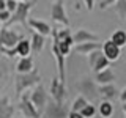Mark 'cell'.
Segmentation results:
<instances>
[{
    "label": "cell",
    "instance_id": "1",
    "mask_svg": "<svg viewBox=\"0 0 126 118\" xmlns=\"http://www.w3.org/2000/svg\"><path fill=\"white\" fill-rule=\"evenodd\" d=\"M33 5H35V2H29V0H27V2H17V8H16V11L11 14V17L8 19L5 27L10 29V27L14 25V24L27 25V21H29V11L32 10Z\"/></svg>",
    "mask_w": 126,
    "mask_h": 118
},
{
    "label": "cell",
    "instance_id": "2",
    "mask_svg": "<svg viewBox=\"0 0 126 118\" xmlns=\"http://www.w3.org/2000/svg\"><path fill=\"white\" fill-rule=\"evenodd\" d=\"M39 80H41V77H39V73H38L36 68L33 71H30V73H27V74H19L16 77V93L21 96L25 90L33 88L35 85H38Z\"/></svg>",
    "mask_w": 126,
    "mask_h": 118
},
{
    "label": "cell",
    "instance_id": "3",
    "mask_svg": "<svg viewBox=\"0 0 126 118\" xmlns=\"http://www.w3.org/2000/svg\"><path fill=\"white\" fill-rule=\"evenodd\" d=\"M54 38V44H52V54L55 57V63H57V71H58V80L65 84V77H66V71H65V55L60 52L58 49V44H57V35H55V30L52 29L50 31Z\"/></svg>",
    "mask_w": 126,
    "mask_h": 118
},
{
    "label": "cell",
    "instance_id": "4",
    "mask_svg": "<svg viewBox=\"0 0 126 118\" xmlns=\"http://www.w3.org/2000/svg\"><path fill=\"white\" fill-rule=\"evenodd\" d=\"M30 101L33 102V105L36 107V110L43 115L46 105H47V94H46V88L43 85H36L33 90L30 91Z\"/></svg>",
    "mask_w": 126,
    "mask_h": 118
},
{
    "label": "cell",
    "instance_id": "5",
    "mask_svg": "<svg viewBox=\"0 0 126 118\" xmlns=\"http://www.w3.org/2000/svg\"><path fill=\"white\" fill-rule=\"evenodd\" d=\"M21 39H24L21 33L11 29H6V27H2V30H0V47H8V49L16 47V44Z\"/></svg>",
    "mask_w": 126,
    "mask_h": 118
},
{
    "label": "cell",
    "instance_id": "6",
    "mask_svg": "<svg viewBox=\"0 0 126 118\" xmlns=\"http://www.w3.org/2000/svg\"><path fill=\"white\" fill-rule=\"evenodd\" d=\"M19 110L25 118H41V113L36 110L33 102L30 101V93H22L19 101Z\"/></svg>",
    "mask_w": 126,
    "mask_h": 118
},
{
    "label": "cell",
    "instance_id": "7",
    "mask_svg": "<svg viewBox=\"0 0 126 118\" xmlns=\"http://www.w3.org/2000/svg\"><path fill=\"white\" fill-rule=\"evenodd\" d=\"M88 61H90V66L94 73H99V71L106 69V68H110V61L106 58V55L102 54V50H94L88 55Z\"/></svg>",
    "mask_w": 126,
    "mask_h": 118
},
{
    "label": "cell",
    "instance_id": "8",
    "mask_svg": "<svg viewBox=\"0 0 126 118\" xmlns=\"http://www.w3.org/2000/svg\"><path fill=\"white\" fill-rule=\"evenodd\" d=\"M50 16L55 22L62 24V25L68 27L69 25V21H68V16H66V11H65V6H63V0H57V2L52 5V10H50Z\"/></svg>",
    "mask_w": 126,
    "mask_h": 118
},
{
    "label": "cell",
    "instance_id": "9",
    "mask_svg": "<svg viewBox=\"0 0 126 118\" xmlns=\"http://www.w3.org/2000/svg\"><path fill=\"white\" fill-rule=\"evenodd\" d=\"M50 93H52L54 102L57 104H63V99H65V84L58 80V77H55L50 84Z\"/></svg>",
    "mask_w": 126,
    "mask_h": 118
},
{
    "label": "cell",
    "instance_id": "10",
    "mask_svg": "<svg viewBox=\"0 0 126 118\" xmlns=\"http://www.w3.org/2000/svg\"><path fill=\"white\" fill-rule=\"evenodd\" d=\"M44 112H46L47 118H68V112L65 110V107L62 104H57V102L47 104Z\"/></svg>",
    "mask_w": 126,
    "mask_h": 118
},
{
    "label": "cell",
    "instance_id": "11",
    "mask_svg": "<svg viewBox=\"0 0 126 118\" xmlns=\"http://www.w3.org/2000/svg\"><path fill=\"white\" fill-rule=\"evenodd\" d=\"M82 91V96L84 98H96V93H98V87H96V82L92 80V79H84L79 85Z\"/></svg>",
    "mask_w": 126,
    "mask_h": 118
},
{
    "label": "cell",
    "instance_id": "12",
    "mask_svg": "<svg viewBox=\"0 0 126 118\" xmlns=\"http://www.w3.org/2000/svg\"><path fill=\"white\" fill-rule=\"evenodd\" d=\"M102 54L106 55V58H107L109 61H115L118 60V57H120V47L117 44H113L110 39H107L106 43H102Z\"/></svg>",
    "mask_w": 126,
    "mask_h": 118
},
{
    "label": "cell",
    "instance_id": "13",
    "mask_svg": "<svg viewBox=\"0 0 126 118\" xmlns=\"http://www.w3.org/2000/svg\"><path fill=\"white\" fill-rule=\"evenodd\" d=\"M73 39H74V44H82V43H93V41H98V35L92 33L88 30H77L76 33L73 35Z\"/></svg>",
    "mask_w": 126,
    "mask_h": 118
},
{
    "label": "cell",
    "instance_id": "14",
    "mask_svg": "<svg viewBox=\"0 0 126 118\" xmlns=\"http://www.w3.org/2000/svg\"><path fill=\"white\" fill-rule=\"evenodd\" d=\"M27 24L33 29V31L43 35V36H47V35H50V31H52V29H50L49 24H46V22H43V21H38V19H33V17H29Z\"/></svg>",
    "mask_w": 126,
    "mask_h": 118
},
{
    "label": "cell",
    "instance_id": "15",
    "mask_svg": "<svg viewBox=\"0 0 126 118\" xmlns=\"http://www.w3.org/2000/svg\"><path fill=\"white\" fill-rule=\"evenodd\" d=\"M102 49V44L98 41H93V43H82V44H76V47H74V50H76L77 54L80 55H87L88 57L92 52H94V50H101Z\"/></svg>",
    "mask_w": 126,
    "mask_h": 118
},
{
    "label": "cell",
    "instance_id": "16",
    "mask_svg": "<svg viewBox=\"0 0 126 118\" xmlns=\"http://www.w3.org/2000/svg\"><path fill=\"white\" fill-rule=\"evenodd\" d=\"M35 69V63H33V58L30 57H22L21 60L17 61V65H16V71H17L19 74H27L30 73V71Z\"/></svg>",
    "mask_w": 126,
    "mask_h": 118
},
{
    "label": "cell",
    "instance_id": "17",
    "mask_svg": "<svg viewBox=\"0 0 126 118\" xmlns=\"http://www.w3.org/2000/svg\"><path fill=\"white\" fill-rule=\"evenodd\" d=\"M113 79H115L113 71L110 68H106V69L99 71V73H96V79H94V80H96L98 85H109V84H112Z\"/></svg>",
    "mask_w": 126,
    "mask_h": 118
},
{
    "label": "cell",
    "instance_id": "18",
    "mask_svg": "<svg viewBox=\"0 0 126 118\" xmlns=\"http://www.w3.org/2000/svg\"><path fill=\"white\" fill-rule=\"evenodd\" d=\"M44 44H46V36L36 33V31H32V41H30L32 52L39 54L43 50V47H44Z\"/></svg>",
    "mask_w": 126,
    "mask_h": 118
},
{
    "label": "cell",
    "instance_id": "19",
    "mask_svg": "<svg viewBox=\"0 0 126 118\" xmlns=\"http://www.w3.org/2000/svg\"><path fill=\"white\" fill-rule=\"evenodd\" d=\"M98 93H99V96L104 101H110V99H113V98H117V94H118L117 88L112 84H109V85H99Z\"/></svg>",
    "mask_w": 126,
    "mask_h": 118
},
{
    "label": "cell",
    "instance_id": "20",
    "mask_svg": "<svg viewBox=\"0 0 126 118\" xmlns=\"http://www.w3.org/2000/svg\"><path fill=\"white\" fill-rule=\"evenodd\" d=\"M30 52H32V46H30V41L29 39H21V41L16 44V54L19 55V57H29L30 55Z\"/></svg>",
    "mask_w": 126,
    "mask_h": 118
},
{
    "label": "cell",
    "instance_id": "21",
    "mask_svg": "<svg viewBox=\"0 0 126 118\" xmlns=\"http://www.w3.org/2000/svg\"><path fill=\"white\" fill-rule=\"evenodd\" d=\"M0 118H13V107L10 105L8 98L0 99Z\"/></svg>",
    "mask_w": 126,
    "mask_h": 118
},
{
    "label": "cell",
    "instance_id": "22",
    "mask_svg": "<svg viewBox=\"0 0 126 118\" xmlns=\"http://www.w3.org/2000/svg\"><path fill=\"white\" fill-rule=\"evenodd\" d=\"M113 113V105L110 101H102L99 104V115L102 118H110Z\"/></svg>",
    "mask_w": 126,
    "mask_h": 118
},
{
    "label": "cell",
    "instance_id": "23",
    "mask_svg": "<svg viewBox=\"0 0 126 118\" xmlns=\"http://www.w3.org/2000/svg\"><path fill=\"white\" fill-rule=\"evenodd\" d=\"M110 41H112L113 44H117L118 47H123L126 44V31L125 30H117L115 33L112 35Z\"/></svg>",
    "mask_w": 126,
    "mask_h": 118
},
{
    "label": "cell",
    "instance_id": "24",
    "mask_svg": "<svg viewBox=\"0 0 126 118\" xmlns=\"http://www.w3.org/2000/svg\"><path fill=\"white\" fill-rule=\"evenodd\" d=\"M87 104H88V101H87V98H84V96L80 94V96H77L76 99H74L73 105H71V110H73V112H80V110L84 109Z\"/></svg>",
    "mask_w": 126,
    "mask_h": 118
},
{
    "label": "cell",
    "instance_id": "25",
    "mask_svg": "<svg viewBox=\"0 0 126 118\" xmlns=\"http://www.w3.org/2000/svg\"><path fill=\"white\" fill-rule=\"evenodd\" d=\"M115 3H117L115 10H117L118 16H120L121 19H125V21H126V0H117Z\"/></svg>",
    "mask_w": 126,
    "mask_h": 118
},
{
    "label": "cell",
    "instance_id": "26",
    "mask_svg": "<svg viewBox=\"0 0 126 118\" xmlns=\"http://www.w3.org/2000/svg\"><path fill=\"white\" fill-rule=\"evenodd\" d=\"M80 113H82V117H84V118H92L94 113H96V107L92 105V104H87L85 107L80 110Z\"/></svg>",
    "mask_w": 126,
    "mask_h": 118
},
{
    "label": "cell",
    "instance_id": "27",
    "mask_svg": "<svg viewBox=\"0 0 126 118\" xmlns=\"http://www.w3.org/2000/svg\"><path fill=\"white\" fill-rule=\"evenodd\" d=\"M0 52L5 54L6 57H16V47H11V49H8V47H0Z\"/></svg>",
    "mask_w": 126,
    "mask_h": 118
},
{
    "label": "cell",
    "instance_id": "28",
    "mask_svg": "<svg viewBox=\"0 0 126 118\" xmlns=\"http://www.w3.org/2000/svg\"><path fill=\"white\" fill-rule=\"evenodd\" d=\"M16 8H17V2H16V0H6V10L10 11L11 14L16 11Z\"/></svg>",
    "mask_w": 126,
    "mask_h": 118
},
{
    "label": "cell",
    "instance_id": "29",
    "mask_svg": "<svg viewBox=\"0 0 126 118\" xmlns=\"http://www.w3.org/2000/svg\"><path fill=\"white\" fill-rule=\"evenodd\" d=\"M10 17H11V13H10L8 10H3V11H0V22H2V24H6Z\"/></svg>",
    "mask_w": 126,
    "mask_h": 118
},
{
    "label": "cell",
    "instance_id": "30",
    "mask_svg": "<svg viewBox=\"0 0 126 118\" xmlns=\"http://www.w3.org/2000/svg\"><path fill=\"white\" fill-rule=\"evenodd\" d=\"M115 2H117V0H102L101 5H99V8H101V10H104V8H107L109 5H113Z\"/></svg>",
    "mask_w": 126,
    "mask_h": 118
},
{
    "label": "cell",
    "instance_id": "31",
    "mask_svg": "<svg viewBox=\"0 0 126 118\" xmlns=\"http://www.w3.org/2000/svg\"><path fill=\"white\" fill-rule=\"evenodd\" d=\"M84 5L87 6V10H88V11H92L93 8H94V0H84Z\"/></svg>",
    "mask_w": 126,
    "mask_h": 118
},
{
    "label": "cell",
    "instance_id": "32",
    "mask_svg": "<svg viewBox=\"0 0 126 118\" xmlns=\"http://www.w3.org/2000/svg\"><path fill=\"white\" fill-rule=\"evenodd\" d=\"M68 118H84V117H82L80 112H73V110H71L68 113Z\"/></svg>",
    "mask_w": 126,
    "mask_h": 118
},
{
    "label": "cell",
    "instance_id": "33",
    "mask_svg": "<svg viewBox=\"0 0 126 118\" xmlns=\"http://www.w3.org/2000/svg\"><path fill=\"white\" fill-rule=\"evenodd\" d=\"M120 101L121 102H126V88L121 91V94H120Z\"/></svg>",
    "mask_w": 126,
    "mask_h": 118
},
{
    "label": "cell",
    "instance_id": "34",
    "mask_svg": "<svg viewBox=\"0 0 126 118\" xmlns=\"http://www.w3.org/2000/svg\"><path fill=\"white\" fill-rule=\"evenodd\" d=\"M6 10V0H0V11Z\"/></svg>",
    "mask_w": 126,
    "mask_h": 118
},
{
    "label": "cell",
    "instance_id": "35",
    "mask_svg": "<svg viewBox=\"0 0 126 118\" xmlns=\"http://www.w3.org/2000/svg\"><path fill=\"white\" fill-rule=\"evenodd\" d=\"M121 109H123V112L126 113V102H123V104H121Z\"/></svg>",
    "mask_w": 126,
    "mask_h": 118
},
{
    "label": "cell",
    "instance_id": "36",
    "mask_svg": "<svg viewBox=\"0 0 126 118\" xmlns=\"http://www.w3.org/2000/svg\"><path fill=\"white\" fill-rule=\"evenodd\" d=\"M16 2H27V0H16Z\"/></svg>",
    "mask_w": 126,
    "mask_h": 118
},
{
    "label": "cell",
    "instance_id": "37",
    "mask_svg": "<svg viewBox=\"0 0 126 118\" xmlns=\"http://www.w3.org/2000/svg\"><path fill=\"white\" fill-rule=\"evenodd\" d=\"M0 30H2V22H0Z\"/></svg>",
    "mask_w": 126,
    "mask_h": 118
},
{
    "label": "cell",
    "instance_id": "38",
    "mask_svg": "<svg viewBox=\"0 0 126 118\" xmlns=\"http://www.w3.org/2000/svg\"><path fill=\"white\" fill-rule=\"evenodd\" d=\"M17 118H25V117H17Z\"/></svg>",
    "mask_w": 126,
    "mask_h": 118
}]
</instances>
